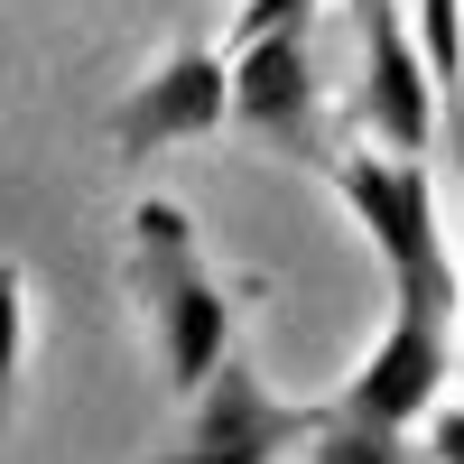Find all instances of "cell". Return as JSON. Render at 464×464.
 <instances>
[{
    "label": "cell",
    "mask_w": 464,
    "mask_h": 464,
    "mask_svg": "<svg viewBox=\"0 0 464 464\" xmlns=\"http://www.w3.org/2000/svg\"><path fill=\"white\" fill-rule=\"evenodd\" d=\"M130 297H140V325H149L159 372L177 391H205V372L242 343V306L214 279V260L196 242V214L177 196H140L130 205Z\"/></svg>",
    "instance_id": "6da1fadb"
},
{
    "label": "cell",
    "mask_w": 464,
    "mask_h": 464,
    "mask_svg": "<svg viewBox=\"0 0 464 464\" xmlns=\"http://www.w3.org/2000/svg\"><path fill=\"white\" fill-rule=\"evenodd\" d=\"M325 186L343 196V214L362 223L381 279H391V306H437V316H455V306H464V269L446 251L428 159H400V149H343V159L325 168Z\"/></svg>",
    "instance_id": "7a4b0ae2"
},
{
    "label": "cell",
    "mask_w": 464,
    "mask_h": 464,
    "mask_svg": "<svg viewBox=\"0 0 464 464\" xmlns=\"http://www.w3.org/2000/svg\"><path fill=\"white\" fill-rule=\"evenodd\" d=\"M316 428H325V400H279L260 381L251 343H232V353L205 372L186 428L149 455V464H279L288 446H306Z\"/></svg>",
    "instance_id": "3957f363"
},
{
    "label": "cell",
    "mask_w": 464,
    "mask_h": 464,
    "mask_svg": "<svg viewBox=\"0 0 464 464\" xmlns=\"http://www.w3.org/2000/svg\"><path fill=\"white\" fill-rule=\"evenodd\" d=\"M232 130H251L269 159H297L316 177L343 159L325 121V84H316V19L232 47Z\"/></svg>",
    "instance_id": "277c9868"
},
{
    "label": "cell",
    "mask_w": 464,
    "mask_h": 464,
    "mask_svg": "<svg viewBox=\"0 0 464 464\" xmlns=\"http://www.w3.org/2000/svg\"><path fill=\"white\" fill-rule=\"evenodd\" d=\"M232 121V47H205L186 37L168 47L140 84L111 102V159H159V149H186V140H214Z\"/></svg>",
    "instance_id": "5b68a950"
},
{
    "label": "cell",
    "mask_w": 464,
    "mask_h": 464,
    "mask_svg": "<svg viewBox=\"0 0 464 464\" xmlns=\"http://www.w3.org/2000/svg\"><path fill=\"white\" fill-rule=\"evenodd\" d=\"M446 372H455V316L391 306V325L353 362V381L334 391V409L343 418H381V428H428V409L446 400Z\"/></svg>",
    "instance_id": "8992f818"
},
{
    "label": "cell",
    "mask_w": 464,
    "mask_h": 464,
    "mask_svg": "<svg viewBox=\"0 0 464 464\" xmlns=\"http://www.w3.org/2000/svg\"><path fill=\"white\" fill-rule=\"evenodd\" d=\"M362 74H353V121L372 130V149H400V159H418V149L437 140V65L418 56V28L409 19H362Z\"/></svg>",
    "instance_id": "52a82bcc"
},
{
    "label": "cell",
    "mask_w": 464,
    "mask_h": 464,
    "mask_svg": "<svg viewBox=\"0 0 464 464\" xmlns=\"http://www.w3.org/2000/svg\"><path fill=\"white\" fill-rule=\"evenodd\" d=\"M306 464H428V446L409 428H381V418H343L325 400V428L306 437Z\"/></svg>",
    "instance_id": "ba28073f"
},
{
    "label": "cell",
    "mask_w": 464,
    "mask_h": 464,
    "mask_svg": "<svg viewBox=\"0 0 464 464\" xmlns=\"http://www.w3.org/2000/svg\"><path fill=\"white\" fill-rule=\"evenodd\" d=\"M19 362H28V279L0 260V437L19 418Z\"/></svg>",
    "instance_id": "9c48e42d"
},
{
    "label": "cell",
    "mask_w": 464,
    "mask_h": 464,
    "mask_svg": "<svg viewBox=\"0 0 464 464\" xmlns=\"http://www.w3.org/2000/svg\"><path fill=\"white\" fill-rule=\"evenodd\" d=\"M409 28H418V56L437 65V84H464V0H409Z\"/></svg>",
    "instance_id": "30bf717a"
},
{
    "label": "cell",
    "mask_w": 464,
    "mask_h": 464,
    "mask_svg": "<svg viewBox=\"0 0 464 464\" xmlns=\"http://www.w3.org/2000/svg\"><path fill=\"white\" fill-rule=\"evenodd\" d=\"M297 19H316V0H242L232 47H242V37H269V28H297Z\"/></svg>",
    "instance_id": "8fae6325"
},
{
    "label": "cell",
    "mask_w": 464,
    "mask_h": 464,
    "mask_svg": "<svg viewBox=\"0 0 464 464\" xmlns=\"http://www.w3.org/2000/svg\"><path fill=\"white\" fill-rule=\"evenodd\" d=\"M418 446H428V464H464V400H437Z\"/></svg>",
    "instance_id": "7c38bea8"
},
{
    "label": "cell",
    "mask_w": 464,
    "mask_h": 464,
    "mask_svg": "<svg viewBox=\"0 0 464 464\" xmlns=\"http://www.w3.org/2000/svg\"><path fill=\"white\" fill-rule=\"evenodd\" d=\"M455 269H464V260H455ZM455 343H464V306H455Z\"/></svg>",
    "instance_id": "4fadbf2b"
}]
</instances>
